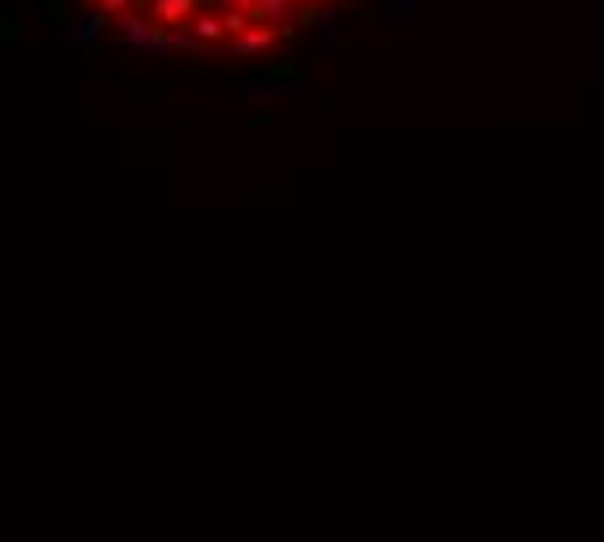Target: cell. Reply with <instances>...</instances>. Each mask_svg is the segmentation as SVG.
<instances>
[{
    "label": "cell",
    "mask_w": 604,
    "mask_h": 542,
    "mask_svg": "<svg viewBox=\"0 0 604 542\" xmlns=\"http://www.w3.org/2000/svg\"><path fill=\"white\" fill-rule=\"evenodd\" d=\"M94 11H100L104 21H110V16H125V11H131V0H94Z\"/></svg>",
    "instance_id": "obj_5"
},
{
    "label": "cell",
    "mask_w": 604,
    "mask_h": 542,
    "mask_svg": "<svg viewBox=\"0 0 604 542\" xmlns=\"http://www.w3.org/2000/svg\"><path fill=\"white\" fill-rule=\"evenodd\" d=\"M292 0H245V16L256 21V26H277V32H287V21H292Z\"/></svg>",
    "instance_id": "obj_3"
},
{
    "label": "cell",
    "mask_w": 604,
    "mask_h": 542,
    "mask_svg": "<svg viewBox=\"0 0 604 542\" xmlns=\"http://www.w3.org/2000/svg\"><path fill=\"white\" fill-rule=\"evenodd\" d=\"M282 42H287V32H277V26H256V21H250L241 37L230 42V53H241V58H261V53H277Z\"/></svg>",
    "instance_id": "obj_1"
},
{
    "label": "cell",
    "mask_w": 604,
    "mask_h": 542,
    "mask_svg": "<svg viewBox=\"0 0 604 542\" xmlns=\"http://www.w3.org/2000/svg\"><path fill=\"white\" fill-rule=\"evenodd\" d=\"M182 37L193 42V47H220L224 42V21H220V11H199V16L188 21V32Z\"/></svg>",
    "instance_id": "obj_4"
},
{
    "label": "cell",
    "mask_w": 604,
    "mask_h": 542,
    "mask_svg": "<svg viewBox=\"0 0 604 542\" xmlns=\"http://www.w3.org/2000/svg\"><path fill=\"white\" fill-rule=\"evenodd\" d=\"M292 5H313V0H292Z\"/></svg>",
    "instance_id": "obj_7"
},
{
    "label": "cell",
    "mask_w": 604,
    "mask_h": 542,
    "mask_svg": "<svg viewBox=\"0 0 604 542\" xmlns=\"http://www.w3.org/2000/svg\"><path fill=\"white\" fill-rule=\"evenodd\" d=\"M193 16H199V0H152V26L161 32H188Z\"/></svg>",
    "instance_id": "obj_2"
},
{
    "label": "cell",
    "mask_w": 604,
    "mask_h": 542,
    "mask_svg": "<svg viewBox=\"0 0 604 542\" xmlns=\"http://www.w3.org/2000/svg\"><path fill=\"white\" fill-rule=\"evenodd\" d=\"M220 11H245V0H220Z\"/></svg>",
    "instance_id": "obj_6"
}]
</instances>
